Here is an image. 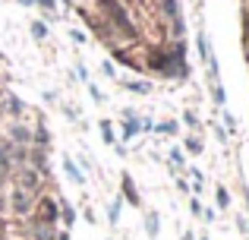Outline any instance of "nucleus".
I'll use <instances>...</instances> for the list:
<instances>
[{"instance_id":"obj_10","label":"nucleus","mask_w":249,"mask_h":240,"mask_svg":"<svg viewBox=\"0 0 249 240\" xmlns=\"http://www.w3.org/2000/svg\"><path fill=\"white\" fill-rule=\"evenodd\" d=\"M227 203H231V199H227V190H224V186H218V205H227Z\"/></svg>"},{"instance_id":"obj_13","label":"nucleus","mask_w":249,"mask_h":240,"mask_svg":"<svg viewBox=\"0 0 249 240\" xmlns=\"http://www.w3.org/2000/svg\"><path fill=\"white\" fill-rule=\"evenodd\" d=\"M32 32H35V38H44V25L35 22V25H32Z\"/></svg>"},{"instance_id":"obj_2","label":"nucleus","mask_w":249,"mask_h":240,"mask_svg":"<svg viewBox=\"0 0 249 240\" xmlns=\"http://www.w3.org/2000/svg\"><path fill=\"white\" fill-rule=\"evenodd\" d=\"M13 212H16V215H29L32 212V193L29 190H22V186H16V190H13Z\"/></svg>"},{"instance_id":"obj_4","label":"nucleus","mask_w":249,"mask_h":240,"mask_svg":"<svg viewBox=\"0 0 249 240\" xmlns=\"http://www.w3.org/2000/svg\"><path fill=\"white\" fill-rule=\"evenodd\" d=\"M57 222V203L54 199H44L41 203V224H54Z\"/></svg>"},{"instance_id":"obj_17","label":"nucleus","mask_w":249,"mask_h":240,"mask_svg":"<svg viewBox=\"0 0 249 240\" xmlns=\"http://www.w3.org/2000/svg\"><path fill=\"white\" fill-rule=\"evenodd\" d=\"M60 240H70V237H60Z\"/></svg>"},{"instance_id":"obj_16","label":"nucleus","mask_w":249,"mask_h":240,"mask_svg":"<svg viewBox=\"0 0 249 240\" xmlns=\"http://www.w3.org/2000/svg\"><path fill=\"white\" fill-rule=\"evenodd\" d=\"M0 237H3V222H0Z\"/></svg>"},{"instance_id":"obj_14","label":"nucleus","mask_w":249,"mask_h":240,"mask_svg":"<svg viewBox=\"0 0 249 240\" xmlns=\"http://www.w3.org/2000/svg\"><path fill=\"white\" fill-rule=\"evenodd\" d=\"M164 10L167 13H177V0H164Z\"/></svg>"},{"instance_id":"obj_15","label":"nucleus","mask_w":249,"mask_h":240,"mask_svg":"<svg viewBox=\"0 0 249 240\" xmlns=\"http://www.w3.org/2000/svg\"><path fill=\"white\" fill-rule=\"evenodd\" d=\"M41 6H48V10H51V6H54V0H41Z\"/></svg>"},{"instance_id":"obj_3","label":"nucleus","mask_w":249,"mask_h":240,"mask_svg":"<svg viewBox=\"0 0 249 240\" xmlns=\"http://www.w3.org/2000/svg\"><path fill=\"white\" fill-rule=\"evenodd\" d=\"M19 186L29 190V193L38 186V171H35V167H22V171H19Z\"/></svg>"},{"instance_id":"obj_12","label":"nucleus","mask_w":249,"mask_h":240,"mask_svg":"<svg viewBox=\"0 0 249 240\" xmlns=\"http://www.w3.org/2000/svg\"><path fill=\"white\" fill-rule=\"evenodd\" d=\"M161 133H177V123H161Z\"/></svg>"},{"instance_id":"obj_6","label":"nucleus","mask_w":249,"mask_h":240,"mask_svg":"<svg viewBox=\"0 0 249 240\" xmlns=\"http://www.w3.org/2000/svg\"><path fill=\"white\" fill-rule=\"evenodd\" d=\"M63 167H67V174H70V177L76 180V184H85V177L79 174V167H76V165H73V161H70V158H67V165H63Z\"/></svg>"},{"instance_id":"obj_9","label":"nucleus","mask_w":249,"mask_h":240,"mask_svg":"<svg viewBox=\"0 0 249 240\" xmlns=\"http://www.w3.org/2000/svg\"><path fill=\"white\" fill-rule=\"evenodd\" d=\"M186 152H196V155H199V152H202L199 139H186Z\"/></svg>"},{"instance_id":"obj_1","label":"nucleus","mask_w":249,"mask_h":240,"mask_svg":"<svg viewBox=\"0 0 249 240\" xmlns=\"http://www.w3.org/2000/svg\"><path fill=\"white\" fill-rule=\"evenodd\" d=\"M101 10H104V13H107V16H110V19H114V25H117V29H123V35H129V38H136V29H133V25H129V19H126V13H123V10H120V6H117V3H114V0H101Z\"/></svg>"},{"instance_id":"obj_11","label":"nucleus","mask_w":249,"mask_h":240,"mask_svg":"<svg viewBox=\"0 0 249 240\" xmlns=\"http://www.w3.org/2000/svg\"><path fill=\"white\" fill-rule=\"evenodd\" d=\"M123 186H126V196L136 203V190H133V184H129V177H123Z\"/></svg>"},{"instance_id":"obj_5","label":"nucleus","mask_w":249,"mask_h":240,"mask_svg":"<svg viewBox=\"0 0 249 240\" xmlns=\"http://www.w3.org/2000/svg\"><path fill=\"white\" fill-rule=\"evenodd\" d=\"M35 240H54V224H38Z\"/></svg>"},{"instance_id":"obj_8","label":"nucleus","mask_w":249,"mask_h":240,"mask_svg":"<svg viewBox=\"0 0 249 240\" xmlns=\"http://www.w3.org/2000/svg\"><path fill=\"white\" fill-rule=\"evenodd\" d=\"M126 89H133V92L145 95V92H148V82H126Z\"/></svg>"},{"instance_id":"obj_7","label":"nucleus","mask_w":249,"mask_h":240,"mask_svg":"<svg viewBox=\"0 0 249 240\" xmlns=\"http://www.w3.org/2000/svg\"><path fill=\"white\" fill-rule=\"evenodd\" d=\"M13 139H22V142H29L32 136H29V129H25V127H13Z\"/></svg>"}]
</instances>
